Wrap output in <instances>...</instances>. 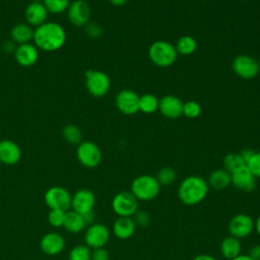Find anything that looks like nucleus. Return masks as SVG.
<instances>
[{
    "label": "nucleus",
    "mask_w": 260,
    "mask_h": 260,
    "mask_svg": "<svg viewBox=\"0 0 260 260\" xmlns=\"http://www.w3.org/2000/svg\"><path fill=\"white\" fill-rule=\"evenodd\" d=\"M67 34L65 28L58 22L46 21L34 28L32 44L43 52H56L65 45Z\"/></svg>",
    "instance_id": "f257e3e1"
},
{
    "label": "nucleus",
    "mask_w": 260,
    "mask_h": 260,
    "mask_svg": "<svg viewBox=\"0 0 260 260\" xmlns=\"http://www.w3.org/2000/svg\"><path fill=\"white\" fill-rule=\"evenodd\" d=\"M209 189L208 183L204 178L192 175L181 181L178 186L177 194L183 204L194 206L201 203L206 198Z\"/></svg>",
    "instance_id": "f03ea898"
},
{
    "label": "nucleus",
    "mask_w": 260,
    "mask_h": 260,
    "mask_svg": "<svg viewBox=\"0 0 260 260\" xmlns=\"http://www.w3.org/2000/svg\"><path fill=\"white\" fill-rule=\"evenodd\" d=\"M147 53L149 60L155 66L160 68L172 66L178 57L175 45L164 40L155 41L150 44Z\"/></svg>",
    "instance_id": "7ed1b4c3"
},
{
    "label": "nucleus",
    "mask_w": 260,
    "mask_h": 260,
    "mask_svg": "<svg viewBox=\"0 0 260 260\" xmlns=\"http://www.w3.org/2000/svg\"><path fill=\"white\" fill-rule=\"evenodd\" d=\"M130 192L138 201H151L158 196L160 185L154 176L140 175L131 182Z\"/></svg>",
    "instance_id": "20e7f679"
},
{
    "label": "nucleus",
    "mask_w": 260,
    "mask_h": 260,
    "mask_svg": "<svg viewBox=\"0 0 260 260\" xmlns=\"http://www.w3.org/2000/svg\"><path fill=\"white\" fill-rule=\"evenodd\" d=\"M85 88L93 98L105 96L111 88V79L109 75L96 69H88L84 74Z\"/></svg>",
    "instance_id": "39448f33"
},
{
    "label": "nucleus",
    "mask_w": 260,
    "mask_h": 260,
    "mask_svg": "<svg viewBox=\"0 0 260 260\" xmlns=\"http://www.w3.org/2000/svg\"><path fill=\"white\" fill-rule=\"evenodd\" d=\"M75 154L78 162L87 169L96 168L103 159V153L100 146L91 140H82L76 146Z\"/></svg>",
    "instance_id": "423d86ee"
},
{
    "label": "nucleus",
    "mask_w": 260,
    "mask_h": 260,
    "mask_svg": "<svg viewBox=\"0 0 260 260\" xmlns=\"http://www.w3.org/2000/svg\"><path fill=\"white\" fill-rule=\"evenodd\" d=\"M111 207L118 217H132L139 207V201L130 191H121L115 194Z\"/></svg>",
    "instance_id": "0eeeda50"
},
{
    "label": "nucleus",
    "mask_w": 260,
    "mask_h": 260,
    "mask_svg": "<svg viewBox=\"0 0 260 260\" xmlns=\"http://www.w3.org/2000/svg\"><path fill=\"white\" fill-rule=\"evenodd\" d=\"M232 69L240 78L250 80L259 74L260 65L255 58L246 54H240L233 59Z\"/></svg>",
    "instance_id": "6e6552de"
},
{
    "label": "nucleus",
    "mask_w": 260,
    "mask_h": 260,
    "mask_svg": "<svg viewBox=\"0 0 260 260\" xmlns=\"http://www.w3.org/2000/svg\"><path fill=\"white\" fill-rule=\"evenodd\" d=\"M70 192L62 186H52L46 190L44 194L45 204L50 209H60L67 211L71 207Z\"/></svg>",
    "instance_id": "1a4fd4ad"
},
{
    "label": "nucleus",
    "mask_w": 260,
    "mask_h": 260,
    "mask_svg": "<svg viewBox=\"0 0 260 260\" xmlns=\"http://www.w3.org/2000/svg\"><path fill=\"white\" fill-rule=\"evenodd\" d=\"M111 237L110 229L102 222H93L86 226L83 240L84 244L91 250L103 248L107 245Z\"/></svg>",
    "instance_id": "9d476101"
},
{
    "label": "nucleus",
    "mask_w": 260,
    "mask_h": 260,
    "mask_svg": "<svg viewBox=\"0 0 260 260\" xmlns=\"http://www.w3.org/2000/svg\"><path fill=\"white\" fill-rule=\"evenodd\" d=\"M69 22L77 27L85 26L90 21L91 10L85 0H73L66 11Z\"/></svg>",
    "instance_id": "9b49d317"
},
{
    "label": "nucleus",
    "mask_w": 260,
    "mask_h": 260,
    "mask_svg": "<svg viewBox=\"0 0 260 260\" xmlns=\"http://www.w3.org/2000/svg\"><path fill=\"white\" fill-rule=\"evenodd\" d=\"M228 231L230 236L239 240L245 239L254 231V219L246 213H238L230 219Z\"/></svg>",
    "instance_id": "f8f14e48"
},
{
    "label": "nucleus",
    "mask_w": 260,
    "mask_h": 260,
    "mask_svg": "<svg viewBox=\"0 0 260 260\" xmlns=\"http://www.w3.org/2000/svg\"><path fill=\"white\" fill-rule=\"evenodd\" d=\"M115 105L122 114L134 115L139 112V95L132 89H122L115 96Z\"/></svg>",
    "instance_id": "ddd939ff"
},
{
    "label": "nucleus",
    "mask_w": 260,
    "mask_h": 260,
    "mask_svg": "<svg viewBox=\"0 0 260 260\" xmlns=\"http://www.w3.org/2000/svg\"><path fill=\"white\" fill-rule=\"evenodd\" d=\"M95 205V196L93 192L89 189H79L74 192L71 196V207L70 209L84 214L86 212L92 211Z\"/></svg>",
    "instance_id": "4468645a"
},
{
    "label": "nucleus",
    "mask_w": 260,
    "mask_h": 260,
    "mask_svg": "<svg viewBox=\"0 0 260 260\" xmlns=\"http://www.w3.org/2000/svg\"><path fill=\"white\" fill-rule=\"evenodd\" d=\"M65 239L57 232H49L45 234L40 241V248L47 256H56L65 249Z\"/></svg>",
    "instance_id": "2eb2a0df"
},
{
    "label": "nucleus",
    "mask_w": 260,
    "mask_h": 260,
    "mask_svg": "<svg viewBox=\"0 0 260 260\" xmlns=\"http://www.w3.org/2000/svg\"><path fill=\"white\" fill-rule=\"evenodd\" d=\"M39 56L40 50L32 43L17 45L13 53L16 63L22 67H30L35 65L39 60Z\"/></svg>",
    "instance_id": "dca6fc26"
},
{
    "label": "nucleus",
    "mask_w": 260,
    "mask_h": 260,
    "mask_svg": "<svg viewBox=\"0 0 260 260\" xmlns=\"http://www.w3.org/2000/svg\"><path fill=\"white\" fill-rule=\"evenodd\" d=\"M183 102L174 94L164 95L158 102V111L167 119H177L183 115Z\"/></svg>",
    "instance_id": "f3484780"
},
{
    "label": "nucleus",
    "mask_w": 260,
    "mask_h": 260,
    "mask_svg": "<svg viewBox=\"0 0 260 260\" xmlns=\"http://www.w3.org/2000/svg\"><path fill=\"white\" fill-rule=\"evenodd\" d=\"M232 185L241 191L251 192L256 188V178L250 172L247 166H244L231 173Z\"/></svg>",
    "instance_id": "a211bd4d"
},
{
    "label": "nucleus",
    "mask_w": 260,
    "mask_h": 260,
    "mask_svg": "<svg viewBox=\"0 0 260 260\" xmlns=\"http://www.w3.org/2000/svg\"><path fill=\"white\" fill-rule=\"evenodd\" d=\"M21 159L19 145L11 139L0 140V162L5 166H15Z\"/></svg>",
    "instance_id": "6ab92c4d"
},
{
    "label": "nucleus",
    "mask_w": 260,
    "mask_h": 260,
    "mask_svg": "<svg viewBox=\"0 0 260 260\" xmlns=\"http://www.w3.org/2000/svg\"><path fill=\"white\" fill-rule=\"evenodd\" d=\"M49 12L43 2H30L24 10L26 23L34 28L48 21Z\"/></svg>",
    "instance_id": "aec40b11"
},
{
    "label": "nucleus",
    "mask_w": 260,
    "mask_h": 260,
    "mask_svg": "<svg viewBox=\"0 0 260 260\" xmlns=\"http://www.w3.org/2000/svg\"><path fill=\"white\" fill-rule=\"evenodd\" d=\"M136 228L132 217H117L113 223L112 232L117 239L127 240L135 234Z\"/></svg>",
    "instance_id": "412c9836"
},
{
    "label": "nucleus",
    "mask_w": 260,
    "mask_h": 260,
    "mask_svg": "<svg viewBox=\"0 0 260 260\" xmlns=\"http://www.w3.org/2000/svg\"><path fill=\"white\" fill-rule=\"evenodd\" d=\"M34 37V27L26 22L14 24L10 29V40L16 45L30 43Z\"/></svg>",
    "instance_id": "4be33fe9"
},
{
    "label": "nucleus",
    "mask_w": 260,
    "mask_h": 260,
    "mask_svg": "<svg viewBox=\"0 0 260 260\" xmlns=\"http://www.w3.org/2000/svg\"><path fill=\"white\" fill-rule=\"evenodd\" d=\"M63 228L70 234H79L85 230L86 224L82 214L69 209L65 212Z\"/></svg>",
    "instance_id": "5701e85b"
},
{
    "label": "nucleus",
    "mask_w": 260,
    "mask_h": 260,
    "mask_svg": "<svg viewBox=\"0 0 260 260\" xmlns=\"http://www.w3.org/2000/svg\"><path fill=\"white\" fill-rule=\"evenodd\" d=\"M207 183L209 188L214 190H224L232 185L231 174L224 169H217L210 173Z\"/></svg>",
    "instance_id": "b1692460"
},
{
    "label": "nucleus",
    "mask_w": 260,
    "mask_h": 260,
    "mask_svg": "<svg viewBox=\"0 0 260 260\" xmlns=\"http://www.w3.org/2000/svg\"><path fill=\"white\" fill-rule=\"evenodd\" d=\"M219 250H220V254L225 259L232 260L233 258H235L241 254V251H242L241 240H239L233 236H228V237L223 238V240L221 241Z\"/></svg>",
    "instance_id": "393cba45"
},
{
    "label": "nucleus",
    "mask_w": 260,
    "mask_h": 260,
    "mask_svg": "<svg viewBox=\"0 0 260 260\" xmlns=\"http://www.w3.org/2000/svg\"><path fill=\"white\" fill-rule=\"evenodd\" d=\"M175 47L178 55L190 56L197 50V41L192 36H182L178 39Z\"/></svg>",
    "instance_id": "a878e982"
},
{
    "label": "nucleus",
    "mask_w": 260,
    "mask_h": 260,
    "mask_svg": "<svg viewBox=\"0 0 260 260\" xmlns=\"http://www.w3.org/2000/svg\"><path fill=\"white\" fill-rule=\"evenodd\" d=\"M62 138L70 145H78L82 141V132L75 124H67L62 128Z\"/></svg>",
    "instance_id": "bb28decb"
},
{
    "label": "nucleus",
    "mask_w": 260,
    "mask_h": 260,
    "mask_svg": "<svg viewBox=\"0 0 260 260\" xmlns=\"http://www.w3.org/2000/svg\"><path fill=\"white\" fill-rule=\"evenodd\" d=\"M159 100L152 93H144L139 96V111L144 114H153L158 110Z\"/></svg>",
    "instance_id": "cd10ccee"
},
{
    "label": "nucleus",
    "mask_w": 260,
    "mask_h": 260,
    "mask_svg": "<svg viewBox=\"0 0 260 260\" xmlns=\"http://www.w3.org/2000/svg\"><path fill=\"white\" fill-rule=\"evenodd\" d=\"M222 162H223V169L226 170L230 174L246 166V162L243 159L240 152H230L225 154L222 159Z\"/></svg>",
    "instance_id": "c85d7f7f"
},
{
    "label": "nucleus",
    "mask_w": 260,
    "mask_h": 260,
    "mask_svg": "<svg viewBox=\"0 0 260 260\" xmlns=\"http://www.w3.org/2000/svg\"><path fill=\"white\" fill-rule=\"evenodd\" d=\"M68 260H91V249L85 244L76 245L69 250Z\"/></svg>",
    "instance_id": "c756f323"
},
{
    "label": "nucleus",
    "mask_w": 260,
    "mask_h": 260,
    "mask_svg": "<svg viewBox=\"0 0 260 260\" xmlns=\"http://www.w3.org/2000/svg\"><path fill=\"white\" fill-rule=\"evenodd\" d=\"M70 0H44L43 3L47 8L49 14H62L67 11Z\"/></svg>",
    "instance_id": "7c9ffc66"
},
{
    "label": "nucleus",
    "mask_w": 260,
    "mask_h": 260,
    "mask_svg": "<svg viewBox=\"0 0 260 260\" xmlns=\"http://www.w3.org/2000/svg\"><path fill=\"white\" fill-rule=\"evenodd\" d=\"M155 178L160 186H169L175 182L177 173L171 167H164L157 171Z\"/></svg>",
    "instance_id": "2f4dec72"
},
{
    "label": "nucleus",
    "mask_w": 260,
    "mask_h": 260,
    "mask_svg": "<svg viewBox=\"0 0 260 260\" xmlns=\"http://www.w3.org/2000/svg\"><path fill=\"white\" fill-rule=\"evenodd\" d=\"M201 114V106L196 101H187L183 104V115L188 119H196Z\"/></svg>",
    "instance_id": "473e14b6"
},
{
    "label": "nucleus",
    "mask_w": 260,
    "mask_h": 260,
    "mask_svg": "<svg viewBox=\"0 0 260 260\" xmlns=\"http://www.w3.org/2000/svg\"><path fill=\"white\" fill-rule=\"evenodd\" d=\"M65 212L60 209H50L48 213V222L53 228H61L63 226Z\"/></svg>",
    "instance_id": "72a5a7b5"
},
{
    "label": "nucleus",
    "mask_w": 260,
    "mask_h": 260,
    "mask_svg": "<svg viewBox=\"0 0 260 260\" xmlns=\"http://www.w3.org/2000/svg\"><path fill=\"white\" fill-rule=\"evenodd\" d=\"M246 166L256 179H260V151H255Z\"/></svg>",
    "instance_id": "f704fd0d"
},
{
    "label": "nucleus",
    "mask_w": 260,
    "mask_h": 260,
    "mask_svg": "<svg viewBox=\"0 0 260 260\" xmlns=\"http://www.w3.org/2000/svg\"><path fill=\"white\" fill-rule=\"evenodd\" d=\"M132 218L134 219L136 226H139V228H146L150 223V215L145 210L138 209L136 213L132 216Z\"/></svg>",
    "instance_id": "c9c22d12"
},
{
    "label": "nucleus",
    "mask_w": 260,
    "mask_h": 260,
    "mask_svg": "<svg viewBox=\"0 0 260 260\" xmlns=\"http://www.w3.org/2000/svg\"><path fill=\"white\" fill-rule=\"evenodd\" d=\"M85 34L91 39H99L103 35V27L95 21H89L84 26Z\"/></svg>",
    "instance_id": "e433bc0d"
},
{
    "label": "nucleus",
    "mask_w": 260,
    "mask_h": 260,
    "mask_svg": "<svg viewBox=\"0 0 260 260\" xmlns=\"http://www.w3.org/2000/svg\"><path fill=\"white\" fill-rule=\"evenodd\" d=\"M91 260H110V254L105 247L91 250Z\"/></svg>",
    "instance_id": "4c0bfd02"
},
{
    "label": "nucleus",
    "mask_w": 260,
    "mask_h": 260,
    "mask_svg": "<svg viewBox=\"0 0 260 260\" xmlns=\"http://www.w3.org/2000/svg\"><path fill=\"white\" fill-rule=\"evenodd\" d=\"M16 44L15 43H13L11 40H7V41H5L3 44H2V46H1V49H2V51L4 52V53H6V54H12L13 55V53H14V51H15V49H16Z\"/></svg>",
    "instance_id": "58836bf2"
},
{
    "label": "nucleus",
    "mask_w": 260,
    "mask_h": 260,
    "mask_svg": "<svg viewBox=\"0 0 260 260\" xmlns=\"http://www.w3.org/2000/svg\"><path fill=\"white\" fill-rule=\"evenodd\" d=\"M248 255L253 260H260V244H256L251 247Z\"/></svg>",
    "instance_id": "ea45409f"
},
{
    "label": "nucleus",
    "mask_w": 260,
    "mask_h": 260,
    "mask_svg": "<svg viewBox=\"0 0 260 260\" xmlns=\"http://www.w3.org/2000/svg\"><path fill=\"white\" fill-rule=\"evenodd\" d=\"M255 151H256V150H254V149H252V148H245V149H243V150L240 152V154L242 155V157H243V159L245 160L246 165H247L248 160L252 157V155L255 153Z\"/></svg>",
    "instance_id": "a19ab883"
},
{
    "label": "nucleus",
    "mask_w": 260,
    "mask_h": 260,
    "mask_svg": "<svg viewBox=\"0 0 260 260\" xmlns=\"http://www.w3.org/2000/svg\"><path fill=\"white\" fill-rule=\"evenodd\" d=\"M82 216H83V219H84V221H85L86 226H87V225H89V224H91V223H93V222H95V221H94L95 215H94L93 210H92V211H89V212H86V213H84V214H82Z\"/></svg>",
    "instance_id": "79ce46f5"
},
{
    "label": "nucleus",
    "mask_w": 260,
    "mask_h": 260,
    "mask_svg": "<svg viewBox=\"0 0 260 260\" xmlns=\"http://www.w3.org/2000/svg\"><path fill=\"white\" fill-rule=\"evenodd\" d=\"M191 260H217L215 257L208 254H199L193 257Z\"/></svg>",
    "instance_id": "37998d69"
},
{
    "label": "nucleus",
    "mask_w": 260,
    "mask_h": 260,
    "mask_svg": "<svg viewBox=\"0 0 260 260\" xmlns=\"http://www.w3.org/2000/svg\"><path fill=\"white\" fill-rule=\"evenodd\" d=\"M109 1L113 6H118V7L123 6L128 2V0H109Z\"/></svg>",
    "instance_id": "c03bdc74"
},
{
    "label": "nucleus",
    "mask_w": 260,
    "mask_h": 260,
    "mask_svg": "<svg viewBox=\"0 0 260 260\" xmlns=\"http://www.w3.org/2000/svg\"><path fill=\"white\" fill-rule=\"evenodd\" d=\"M254 230L256 231L257 235L260 237V215L254 220Z\"/></svg>",
    "instance_id": "a18cd8bd"
},
{
    "label": "nucleus",
    "mask_w": 260,
    "mask_h": 260,
    "mask_svg": "<svg viewBox=\"0 0 260 260\" xmlns=\"http://www.w3.org/2000/svg\"><path fill=\"white\" fill-rule=\"evenodd\" d=\"M232 260H253L248 254H240V255H238L237 257H235V258H233Z\"/></svg>",
    "instance_id": "49530a36"
},
{
    "label": "nucleus",
    "mask_w": 260,
    "mask_h": 260,
    "mask_svg": "<svg viewBox=\"0 0 260 260\" xmlns=\"http://www.w3.org/2000/svg\"><path fill=\"white\" fill-rule=\"evenodd\" d=\"M44 0H30V2H43Z\"/></svg>",
    "instance_id": "de8ad7c7"
},
{
    "label": "nucleus",
    "mask_w": 260,
    "mask_h": 260,
    "mask_svg": "<svg viewBox=\"0 0 260 260\" xmlns=\"http://www.w3.org/2000/svg\"><path fill=\"white\" fill-rule=\"evenodd\" d=\"M259 73H260V72H259Z\"/></svg>",
    "instance_id": "09e8293b"
}]
</instances>
